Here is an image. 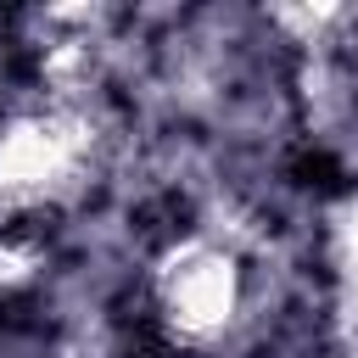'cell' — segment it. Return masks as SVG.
Returning a JSON list of instances; mask_svg holds the SVG:
<instances>
[{"label": "cell", "instance_id": "cell-1", "mask_svg": "<svg viewBox=\"0 0 358 358\" xmlns=\"http://www.w3.org/2000/svg\"><path fill=\"white\" fill-rule=\"evenodd\" d=\"M95 173V123L73 106L0 123V218H34L73 201Z\"/></svg>", "mask_w": 358, "mask_h": 358}, {"label": "cell", "instance_id": "cell-3", "mask_svg": "<svg viewBox=\"0 0 358 358\" xmlns=\"http://www.w3.org/2000/svg\"><path fill=\"white\" fill-rule=\"evenodd\" d=\"M274 22H280V28H296V34H308L302 45H313V39H319V28L341 22V11H336V6H280V11H274Z\"/></svg>", "mask_w": 358, "mask_h": 358}, {"label": "cell", "instance_id": "cell-2", "mask_svg": "<svg viewBox=\"0 0 358 358\" xmlns=\"http://www.w3.org/2000/svg\"><path fill=\"white\" fill-rule=\"evenodd\" d=\"M241 257L218 241H179L157 257L151 268V302H157V319L168 324L173 341H190V347H207L218 341L235 313H241Z\"/></svg>", "mask_w": 358, "mask_h": 358}, {"label": "cell", "instance_id": "cell-4", "mask_svg": "<svg viewBox=\"0 0 358 358\" xmlns=\"http://www.w3.org/2000/svg\"><path fill=\"white\" fill-rule=\"evenodd\" d=\"M34 268H39V252H34V246H22V241H0V291H6V285H22Z\"/></svg>", "mask_w": 358, "mask_h": 358}]
</instances>
